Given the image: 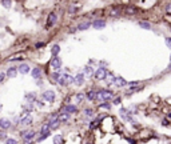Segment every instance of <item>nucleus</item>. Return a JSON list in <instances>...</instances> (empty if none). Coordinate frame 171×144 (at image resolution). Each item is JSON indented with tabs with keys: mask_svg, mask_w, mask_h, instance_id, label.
<instances>
[{
	"mask_svg": "<svg viewBox=\"0 0 171 144\" xmlns=\"http://www.w3.org/2000/svg\"><path fill=\"white\" fill-rule=\"evenodd\" d=\"M58 83H59L60 86H68V84L75 83V77H72V76H70V75H67V73H64V75H61V76L59 77Z\"/></svg>",
	"mask_w": 171,
	"mask_h": 144,
	"instance_id": "f257e3e1",
	"label": "nucleus"
},
{
	"mask_svg": "<svg viewBox=\"0 0 171 144\" xmlns=\"http://www.w3.org/2000/svg\"><path fill=\"white\" fill-rule=\"evenodd\" d=\"M112 97V92L111 91H100V92H96V99L98 100H110Z\"/></svg>",
	"mask_w": 171,
	"mask_h": 144,
	"instance_id": "f03ea898",
	"label": "nucleus"
},
{
	"mask_svg": "<svg viewBox=\"0 0 171 144\" xmlns=\"http://www.w3.org/2000/svg\"><path fill=\"white\" fill-rule=\"evenodd\" d=\"M21 137L24 139L26 144H31L32 139L35 137V131H23L21 132Z\"/></svg>",
	"mask_w": 171,
	"mask_h": 144,
	"instance_id": "7ed1b4c3",
	"label": "nucleus"
},
{
	"mask_svg": "<svg viewBox=\"0 0 171 144\" xmlns=\"http://www.w3.org/2000/svg\"><path fill=\"white\" fill-rule=\"evenodd\" d=\"M95 76H96L98 80L106 79V76H107V69H106V68H98V69L95 71Z\"/></svg>",
	"mask_w": 171,
	"mask_h": 144,
	"instance_id": "20e7f679",
	"label": "nucleus"
},
{
	"mask_svg": "<svg viewBox=\"0 0 171 144\" xmlns=\"http://www.w3.org/2000/svg\"><path fill=\"white\" fill-rule=\"evenodd\" d=\"M43 99L47 100L48 103H52L55 100V92L54 91H46L44 93H43Z\"/></svg>",
	"mask_w": 171,
	"mask_h": 144,
	"instance_id": "39448f33",
	"label": "nucleus"
},
{
	"mask_svg": "<svg viewBox=\"0 0 171 144\" xmlns=\"http://www.w3.org/2000/svg\"><path fill=\"white\" fill-rule=\"evenodd\" d=\"M56 19H58V17H56V13H54V12L50 13L48 20H47V28H48V27H52V26L56 23Z\"/></svg>",
	"mask_w": 171,
	"mask_h": 144,
	"instance_id": "423d86ee",
	"label": "nucleus"
},
{
	"mask_svg": "<svg viewBox=\"0 0 171 144\" xmlns=\"http://www.w3.org/2000/svg\"><path fill=\"white\" fill-rule=\"evenodd\" d=\"M116 87H126L127 86V81L122 77V76H118V77H115V83H114Z\"/></svg>",
	"mask_w": 171,
	"mask_h": 144,
	"instance_id": "0eeeda50",
	"label": "nucleus"
},
{
	"mask_svg": "<svg viewBox=\"0 0 171 144\" xmlns=\"http://www.w3.org/2000/svg\"><path fill=\"white\" fill-rule=\"evenodd\" d=\"M60 66H61L60 57H52V60H51V67L55 68V69H58V68H60Z\"/></svg>",
	"mask_w": 171,
	"mask_h": 144,
	"instance_id": "6e6552de",
	"label": "nucleus"
},
{
	"mask_svg": "<svg viewBox=\"0 0 171 144\" xmlns=\"http://www.w3.org/2000/svg\"><path fill=\"white\" fill-rule=\"evenodd\" d=\"M11 127V121L8 119H0V128L2 130H8Z\"/></svg>",
	"mask_w": 171,
	"mask_h": 144,
	"instance_id": "1a4fd4ad",
	"label": "nucleus"
},
{
	"mask_svg": "<svg viewBox=\"0 0 171 144\" xmlns=\"http://www.w3.org/2000/svg\"><path fill=\"white\" fill-rule=\"evenodd\" d=\"M17 71H19L20 73L26 75V73H28V72H30V66H28V64H26V63H23V64H20V66H19Z\"/></svg>",
	"mask_w": 171,
	"mask_h": 144,
	"instance_id": "9d476101",
	"label": "nucleus"
},
{
	"mask_svg": "<svg viewBox=\"0 0 171 144\" xmlns=\"http://www.w3.org/2000/svg\"><path fill=\"white\" fill-rule=\"evenodd\" d=\"M31 123H32V117H31L30 115L23 116V117H21V120H20V124H21V126H30Z\"/></svg>",
	"mask_w": 171,
	"mask_h": 144,
	"instance_id": "9b49d317",
	"label": "nucleus"
},
{
	"mask_svg": "<svg viewBox=\"0 0 171 144\" xmlns=\"http://www.w3.org/2000/svg\"><path fill=\"white\" fill-rule=\"evenodd\" d=\"M104 80H106V84H107V86H111V84L115 83V76L111 75V73H107V76H106Z\"/></svg>",
	"mask_w": 171,
	"mask_h": 144,
	"instance_id": "f8f14e48",
	"label": "nucleus"
},
{
	"mask_svg": "<svg viewBox=\"0 0 171 144\" xmlns=\"http://www.w3.org/2000/svg\"><path fill=\"white\" fill-rule=\"evenodd\" d=\"M83 81H84V75L83 73H79V75L75 76V84L76 86H82Z\"/></svg>",
	"mask_w": 171,
	"mask_h": 144,
	"instance_id": "ddd939ff",
	"label": "nucleus"
},
{
	"mask_svg": "<svg viewBox=\"0 0 171 144\" xmlns=\"http://www.w3.org/2000/svg\"><path fill=\"white\" fill-rule=\"evenodd\" d=\"M16 75H17L16 67H11V68L7 71V76H8V77H16Z\"/></svg>",
	"mask_w": 171,
	"mask_h": 144,
	"instance_id": "4468645a",
	"label": "nucleus"
},
{
	"mask_svg": "<svg viewBox=\"0 0 171 144\" xmlns=\"http://www.w3.org/2000/svg\"><path fill=\"white\" fill-rule=\"evenodd\" d=\"M76 111H78V108L75 106H66L64 107V112L66 113H72V112H76Z\"/></svg>",
	"mask_w": 171,
	"mask_h": 144,
	"instance_id": "2eb2a0df",
	"label": "nucleus"
},
{
	"mask_svg": "<svg viewBox=\"0 0 171 144\" xmlns=\"http://www.w3.org/2000/svg\"><path fill=\"white\" fill-rule=\"evenodd\" d=\"M31 73H32V77H35V79H39V77L41 76V71H40V68H34Z\"/></svg>",
	"mask_w": 171,
	"mask_h": 144,
	"instance_id": "dca6fc26",
	"label": "nucleus"
},
{
	"mask_svg": "<svg viewBox=\"0 0 171 144\" xmlns=\"http://www.w3.org/2000/svg\"><path fill=\"white\" fill-rule=\"evenodd\" d=\"M83 99H84V93H78V95H75V96L72 97V101H74V103H80Z\"/></svg>",
	"mask_w": 171,
	"mask_h": 144,
	"instance_id": "f3484780",
	"label": "nucleus"
},
{
	"mask_svg": "<svg viewBox=\"0 0 171 144\" xmlns=\"http://www.w3.org/2000/svg\"><path fill=\"white\" fill-rule=\"evenodd\" d=\"M50 124L47 123V124H43V127H41V130H40V132H41V135H46V133H50Z\"/></svg>",
	"mask_w": 171,
	"mask_h": 144,
	"instance_id": "a211bd4d",
	"label": "nucleus"
},
{
	"mask_svg": "<svg viewBox=\"0 0 171 144\" xmlns=\"http://www.w3.org/2000/svg\"><path fill=\"white\" fill-rule=\"evenodd\" d=\"M83 75H86V76H92L94 75V69L90 67V66H87L84 68V72H83Z\"/></svg>",
	"mask_w": 171,
	"mask_h": 144,
	"instance_id": "6ab92c4d",
	"label": "nucleus"
},
{
	"mask_svg": "<svg viewBox=\"0 0 171 144\" xmlns=\"http://www.w3.org/2000/svg\"><path fill=\"white\" fill-rule=\"evenodd\" d=\"M106 26V23L103 22V20H95V22H94V27L95 28H103Z\"/></svg>",
	"mask_w": 171,
	"mask_h": 144,
	"instance_id": "aec40b11",
	"label": "nucleus"
},
{
	"mask_svg": "<svg viewBox=\"0 0 171 144\" xmlns=\"http://www.w3.org/2000/svg\"><path fill=\"white\" fill-rule=\"evenodd\" d=\"M51 52H52V55H54V57H58V53L60 52V47H59L58 44H55V46L52 47V49H51Z\"/></svg>",
	"mask_w": 171,
	"mask_h": 144,
	"instance_id": "412c9836",
	"label": "nucleus"
},
{
	"mask_svg": "<svg viewBox=\"0 0 171 144\" xmlns=\"http://www.w3.org/2000/svg\"><path fill=\"white\" fill-rule=\"evenodd\" d=\"M90 26H91V23H90V22H86V23H82V24H80L78 28H79L80 31H84V29H87Z\"/></svg>",
	"mask_w": 171,
	"mask_h": 144,
	"instance_id": "4be33fe9",
	"label": "nucleus"
},
{
	"mask_svg": "<svg viewBox=\"0 0 171 144\" xmlns=\"http://www.w3.org/2000/svg\"><path fill=\"white\" fill-rule=\"evenodd\" d=\"M63 143V137L60 135H55L54 136V144H61Z\"/></svg>",
	"mask_w": 171,
	"mask_h": 144,
	"instance_id": "5701e85b",
	"label": "nucleus"
},
{
	"mask_svg": "<svg viewBox=\"0 0 171 144\" xmlns=\"http://www.w3.org/2000/svg\"><path fill=\"white\" fill-rule=\"evenodd\" d=\"M59 123H60L59 120H55V121H50V123H48V124H50V128H51V130H55V128H58V127H59Z\"/></svg>",
	"mask_w": 171,
	"mask_h": 144,
	"instance_id": "b1692460",
	"label": "nucleus"
},
{
	"mask_svg": "<svg viewBox=\"0 0 171 144\" xmlns=\"http://www.w3.org/2000/svg\"><path fill=\"white\" fill-rule=\"evenodd\" d=\"M26 99L28 100V103H35V93H27Z\"/></svg>",
	"mask_w": 171,
	"mask_h": 144,
	"instance_id": "393cba45",
	"label": "nucleus"
},
{
	"mask_svg": "<svg viewBox=\"0 0 171 144\" xmlns=\"http://www.w3.org/2000/svg\"><path fill=\"white\" fill-rule=\"evenodd\" d=\"M87 97H88L90 100H95V99H96V92H95V91H90V92L87 93Z\"/></svg>",
	"mask_w": 171,
	"mask_h": 144,
	"instance_id": "a878e982",
	"label": "nucleus"
},
{
	"mask_svg": "<svg viewBox=\"0 0 171 144\" xmlns=\"http://www.w3.org/2000/svg\"><path fill=\"white\" fill-rule=\"evenodd\" d=\"M139 27H142L144 29H150V28H151V26H150L148 23H146V22H139Z\"/></svg>",
	"mask_w": 171,
	"mask_h": 144,
	"instance_id": "bb28decb",
	"label": "nucleus"
},
{
	"mask_svg": "<svg viewBox=\"0 0 171 144\" xmlns=\"http://www.w3.org/2000/svg\"><path fill=\"white\" fill-rule=\"evenodd\" d=\"M67 119H68V113L64 112V113H61V115L59 116V119H58V120H59V121H66Z\"/></svg>",
	"mask_w": 171,
	"mask_h": 144,
	"instance_id": "cd10ccee",
	"label": "nucleus"
},
{
	"mask_svg": "<svg viewBox=\"0 0 171 144\" xmlns=\"http://www.w3.org/2000/svg\"><path fill=\"white\" fill-rule=\"evenodd\" d=\"M99 108L100 110H110L111 106L108 104V103H103V104H99Z\"/></svg>",
	"mask_w": 171,
	"mask_h": 144,
	"instance_id": "c85d7f7f",
	"label": "nucleus"
},
{
	"mask_svg": "<svg viewBox=\"0 0 171 144\" xmlns=\"http://www.w3.org/2000/svg\"><path fill=\"white\" fill-rule=\"evenodd\" d=\"M11 4H12V2H10V0H3V2H2V6L6 7V8H10Z\"/></svg>",
	"mask_w": 171,
	"mask_h": 144,
	"instance_id": "c756f323",
	"label": "nucleus"
},
{
	"mask_svg": "<svg viewBox=\"0 0 171 144\" xmlns=\"http://www.w3.org/2000/svg\"><path fill=\"white\" fill-rule=\"evenodd\" d=\"M68 11H70V13H75V12L79 11V7H76V6H71Z\"/></svg>",
	"mask_w": 171,
	"mask_h": 144,
	"instance_id": "7c9ffc66",
	"label": "nucleus"
},
{
	"mask_svg": "<svg viewBox=\"0 0 171 144\" xmlns=\"http://www.w3.org/2000/svg\"><path fill=\"white\" fill-rule=\"evenodd\" d=\"M60 76H61V75H60L59 72H54V73H52V80H54V81H58Z\"/></svg>",
	"mask_w": 171,
	"mask_h": 144,
	"instance_id": "2f4dec72",
	"label": "nucleus"
},
{
	"mask_svg": "<svg viewBox=\"0 0 171 144\" xmlns=\"http://www.w3.org/2000/svg\"><path fill=\"white\" fill-rule=\"evenodd\" d=\"M6 144H17V141L15 139H7L6 140Z\"/></svg>",
	"mask_w": 171,
	"mask_h": 144,
	"instance_id": "473e14b6",
	"label": "nucleus"
},
{
	"mask_svg": "<svg viewBox=\"0 0 171 144\" xmlns=\"http://www.w3.org/2000/svg\"><path fill=\"white\" fill-rule=\"evenodd\" d=\"M84 113L87 115V116H92V110L87 108V110H84Z\"/></svg>",
	"mask_w": 171,
	"mask_h": 144,
	"instance_id": "72a5a7b5",
	"label": "nucleus"
},
{
	"mask_svg": "<svg viewBox=\"0 0 171 144\" xmlns=\"http://www.w3.org/2000/svg\"><path fill=\"white\" fill-rule=\"evenodd\" d=\"M166 46H167L168 48H171V37H167V39H166Z\"/></svg>",
	"mask_w": 171,
	"mask_h": 144,
	"instance_id": "f704fd0d",
	"label": "nucleus"
},
{
	"mask_svg": "<svg viewBox=\"0 0 171 144\" xmlns=\"http://www.w3.org/2000/svg\"><path fill=\"white\" fill-rule=\"evenodd\" d=\"M126 12H127V13H135V8H127Z\"/></svg>",
	"mask_w": 171,
	"mask_h": 144,
	"instance_id": "c9c22d12",
	"label": "nucleus"
},
{
	"mask_svg": "<svg viewBox=\"0 0 171 144\" xmlns=\"http://www.w3.org/2000/svg\"><path fill=\"white\" fill-rule=\"evenodd\" d=\"M48 135H50V133H46V135H41V136H40V137L37 139V141H41V140H44V139H46V137H47Z\"/></svg>",
	"mask_w": 171,
	"mask_h": 144,
	"instance_id": "e433bc0d",
	"label": "nucleus"
},
{
	"mask_svg": "<svg viewBox=\"0 0 171 144\" xmlns=\"http://www.w3.org/2000/svg\"><path fill=\"white\" fill-rule=\"evenodd\" d=\"M166 11H167V13H171V4H170V6H167Z\"/></svg>",
	"mask_w": 171,
	"mask_h": 144,
	"instance_id": "4c0bfd02",
	"label": "nucleus"
},
{
	"mask_svg": "<svg viewBox=\"0 0 171 144\" xmlns=\"http://www.w3.org/2000/svg\"><path fill=\"white\" fill-rule=\"evenodd\" d=\"M4 73H0V83H3V79H4Z\"/></svg>",
	"mask_w": 171,
	"mask_h": 144,
	"instance_id": "58836bf2",
	"label": "nucleus"
},
{
	"mask_svg": "<svg viewBox=\"0 0 171 144\" xmlns=\"http://www.w3.org/2000/svg\"><path fill=\"white\" fill-rule=\"evenodd\" d=\"M114 103H115V104H119V103H120V97H116V99L114 100Z\"/></svg>",
	"mask_w": 171,
	"mask_h": 144,
	"instance_id": "ea45409f",
	"label": "nucleus"
},
{
	"mask_svg": "<svg viewBox=\"0 0 171 144\" xmlns=\"http://www.w3.org/2000/svg\"><path fill=\"white\" fill-rule=\"evenodd\" d=\"M43 46H44L43 43H37V44H36V48H40V47H43Z\"/></svg>",
	"mask_w": 171,
	"mask_h": 144,
	"instance_id": "a19ab883",
	"label": "nucleus"
},
{
	"mask_svg": "<svg viewBox=\"0 0 171 144\" xmlns=\"http://www.w3.org/2000/svg\"><path fill=\"white\" fill-rule=\"evenodd\" d=\"M95 126H98V121H94V123H92V126H91V128H95Z\"/></svg>",
	"mask_w": 171,
	"mask_h": 144,
	"instance_id": "79ce46f5",
	"label": "nucleus"
},
{
	"mask_svg": "<svg viewBox=\"0 0 171 144\" xmlns=\"http://www.w3.org/2000/svg\"><path fill=\"white\" fill-rule=\"evenodd\" d=\"M167 101H168V103H170V104H171V99H167Z\"/></svg>",
	"mask_w": 171,
	"mask_h": 144,
	"instance_id": "37998d69",
	"label": "nucleus"
},
{
	"mask_svg": "<svg viewBox=\"0 0 171 144\" xmlns=\"http://www.w3.org/2000/svg\"><path fill=\"white\" fill-rule=\"evenodd\" d=\"M0 112H2V104H0Z\"/></svg>",
	"mask_w": 171,
	"mask_h": 144,
	"instance_id": "c03bdc74",
	"label": "nucleus"
},
{
	"mask_svg": "<svg viewBox=\"0 0 171 144\" xmlns=\"http://www.w3.org/2000/svg\"><path fill=\"white\" fill-rule=\"evenodd\" d=\"M170 61H171V56H170ZM170 66H171V63H170Z\"/></svg>",
	"mask_w": 171,
	"mask_h": 144,
	"instance_id": "a18cd8bd",
	"label": "nucleus"
}]
</instances>
